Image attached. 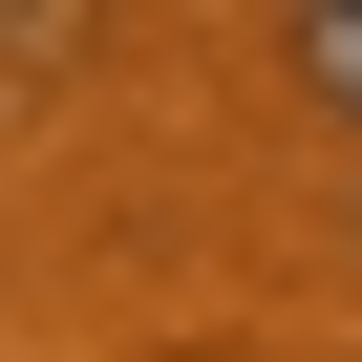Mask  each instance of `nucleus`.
Wrapping results in <instances>:
<instances>
[{"label": "nucleus", "mask_w": 362, "mask_h": 362, "mask_svg": "<svg viewBox=\"0 0 362 362\" xmlns=\"http://www.w3.org/2000/svg\"><path fill=\"white\" fill-rule=\"evenodd\" d=\"M298 86H320V107L362 128V0H320V22H298Z\"/></svg>", "instance_id": "1"}]
</instances>
